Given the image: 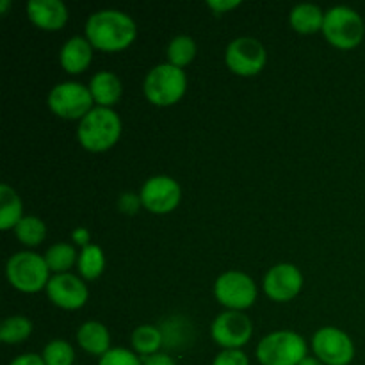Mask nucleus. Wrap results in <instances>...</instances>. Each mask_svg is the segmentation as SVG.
I'll return each mask as SVG.
<instances>
[{
    "mask_svg": "<svg viewBox=\"0 0 365 365\" xmlns=\"http://www.w3.org/2000/svg\"><path fill=\"white\" fill-rule=\"evenodd\" d=\"M143 365H177L175 359L168 353H157V355L143 359Z\"/></svg>",
    "mask_w": 365,
    "mask_h": 365,
    "instance_id": "nucleus-35",
    "label": "nucleus"
},
{
    "mask_svg": "<svg viewBox=\"0 0 365 365\" xmlns=\"http://www.w3.org/2000/svg\"><path fill=\"white\" fill-rule=\"evenodd\" d=\"M196 53H198V45H196V41L191 36H175V38L168 43L166 63H170L171 66L184 70L185 66H189V64L196 59Z\"/></svg>",
    "mask_w": 365,
    "mask_h": 365,
    "instance_id": "nucleus-24",
    "label": "nucleus"
},
{
    "mask_svg": "<svg viewBox=\"0 0 365 365\" xmlns=\"http://www.w3.org/2000/svg\"><path fill=\"white\" fill-rule=\"evenodd\" d=\"M77 344L88 355L102 359L107 351H110V334L107 327L100 321H86L77 330Z\"/></svg>",
    "mask_w": 365,
    "mask_h": 365,
    "instance_id": "nucleus-18",
    "label": "nucleus"
},
{
    "mask_svg": "<svg viewBox=\"0 0 365 365\" xmlns=\"http://www.w3.org/2000/svg\"><path fill=\"white\" fill-rule=\"evenodd\" d=\"M187 91V75L180 68L163 63L153 66L143 81V95L152 106L171 107L180 102Z\"/></svg>",
    "mask_w": 365,
    "mask_h": 365,
    "instance_id": "nucleus-4",
    "label": "nucleus"
},
{
    "mask_svg": "<svg viewBox=\"0 0 365 365\" xmlns=\"http://www.w3.org/2000/svg\"><path fill=\"white\" fill-rule=\"evenodd\" d=\"M93 46L86 36H73L66 39L59 50V64L68 75H81L91 66Z\"/></svg>",
    "mask_w": 365,
    "mask_h": 365,
    "instance_id": "nucleus-16",
    "label": "nucleus"
},
{
    "mask_svg": "<svg viewBox=\"0 0 365 365\" xmlns=\"http://www.w3.org/2000/svg\"><path fill=\"white\" fill-rule=\"evenodd\" d=\"M123 123L120 114L107 107H93L77 127L78 145L91 153H103L120 141Z\"/></svg>",
    "mask_w": 365,
    "mask_h": 365,
    "instance_id": "nucleus-2",
    "label": "nucleus"
},
{
    "mask_svg": "<svg viewBox=\"0 0 365 365\" xmlns=\"http://www.w3.org/2000/svg\"><path fill=\"white\" fill-rule=\"evenodd\" d=\"M98 365H143V359H139L132 349L113 348L98 359Z\"/></svg>",
    "mask_w": 365,
    "mask_h": 365,
    "instance_id": "nucleus-29",
    "label": "nucleus"
},
{
    "mask_svg": "<svg viewBox=\"0 0 365 365\" xmlns=\"http://www.w3.org/2000/svg\"><path fill=\"white\" fill-rule=\"evenodd\" d=\"M71 241L81 246V248H86V246L91 245V234H89L88 228L77 227L71 232Z\"/></svg>",
    "mask_w": 365,
    "mask_h": 365,
    "instance_id": "nucleus-34",
    "label": "nucleus"
},
{
    "mask_svg": "<svg viewBox=\"0 0 365 365\" xmlns=\"http://www.w3.org/2000/svg\"><path fill=\"white\" fill-rule=\"evenodd\" d=\"M89 93L93 96L95 107H107L113 109L123 95V84H121L120 77L109 70L96 71L91 77L88 84Z\"/></svg>",
    "mask_w": 365,
    "mask_h": 365,
    "instance_id": "nucleus-17",
    "label": "nucleus"
},
{
    "mask_svg": "<svg viewBox=\"0 0 365 365\" xmlns=\"http://www.w3.org/2000/svg\"><path fill=\"white\" fill-rule=\"evenodd\" d=\"M239 6H241V2H237V0H209L207 2V7L214 14H217V16H221L225 13H230V11L237 9Z\"/></svg>",
    "mask_w": 365,
    "mask_h": 365,
    "instance_id": "nucleus-32",
    "label": "nucleus"
},
{
    "mask_svg": "<svg viewBox=\"0 0 365 365\" xmlns=\"http://www.w3.org/2000/svg\"><path fill=\"white\" fill-rule=\"evenodd\" d=\"M289 24L298 34H317L323 31L324 11L314 4H298L292 7L291 14H289Z\"/></svg>",
    "mask_w": 365,
    "mask_h": 365,
    "instance_id": "nucleus-19",
    "label": "nucleus"
},
{
    "mask_svg": "<svg viewBox=\"0 0 365 365\" xmlns=\"http://www.w3.org/2000/svg\"><path fill=\"white\" fill-rule=\"evenodd\" d=\"M41 356L46 365H73L75 349L64 339H53L43 348Z\"/></svg>",
    "mask_w": 365,
    "mask_h": 365,
    "instance_id": "nucleus-28",
    "label": "nucleus"
},
{
    "mask_svg": "<svg viewBox=\"0 0 365 365\" xmlns=\"http://www.w3.org/2000/svg\"><path fill=\"white\" fill-rule=\"evenodd\" d=\"M34 324L25 316H9L0 324V341L4 344H21L32 335Z\"/></svg>",
    "mask_w": 365,
    "mask_h": 365,
    "instance_id": "nucleus-27",
    "label": "nucleus"
},
{
    "mask_svg": "<svg viewBox=\"0 0 365 365\" xmlns=\"http://www.w3.org/2000/svg\"><path fill=\"white\" fill-rule=\"evenodd\" d=\"M212 365H250V359L242 349H223L217 353Z\"/></svg>",
    "mask_w": 365,
    "mask_h": 365,
    "instance_id": "nucleus-30",
    "label": "nucleus"
},
{
    "mask_svg": "<svg viewBox=\"0 0 365 365\" xmlns=\"http://www.w3.org/2000/svg\"><path fill=\"white\" fill-rule=\"evenodd\" d=\"M14 235H16L18 242L27 250L36 248L46 239V225L41 217L29 214V216L21 217L20 223L14 227Z\"/></svg>",
    "mask_w": 365,
    "mask_h": 365,
    "instance_id": "nucleus-26",
    "label": "nucleus"
},
{
    "mask_svg": "<svg viewBox=\"0 0 365 365\" xmlns=\"http://www.w3.org/2000/svg\"><path fill=\"white\" fill-rule=\"evenodd\" d=\"M45 262L48 266L50 273L63 274L68 273L71 267L77 264L78 253L70 242H56L45 252Z\"/></svg>",
    "mask_w": 365,
    "mask_h": 365,
    "instance_id": "nucleus-25",
    "label": "nucleus"
},
{
    "mask_svg": "<svg viewBox=\"0 0 365 365\" xmlns=\"http://www.w3.org/2000/svg\"><path fill=\"white\" fill-rule=\"evenodd\" d=\"M314 356L324 365H349L355 360V344L346 331L337 327H323L310 341Z\"/></svg>",
    "mask_w": 365,
    "mask_h": 365,
    "instance_id": "nucleus-10",
    "label": "nucleus"
},
{
    "mask_svg": "<svg viewBox=\"0 0 365 365\" xmlns=\"http://www.w3.org/2000/svg\"><path fill=\"white\" fill-rule=\"evenodd\" d=\"M225 64L237 77H255L266 68L267 50L257 38L241 36L228 43Z\"/></svg>",
    "mask_w": 365,
    "mask_h": 365,
    "instance_id": "nucleus-9",
    "label": "nucleus"
},
{
    "mask_svg": "<svg viewBox=\"0 0 365 365\" xmlns=\"http://www.w3.org/2000/svg\"><path fill=\"white\" fill-rule=\"evenodd\" d=\"M6 277L11 287L16 289L18 292L38 294L46 291L52 274L46 266L45 257L31 250H24L9 257L6 264Z\"/></svg>",
    "mask_w": 365,
    "mask_h": 365,
    "instance_id": "nucleus-3",
    "label": "nucleus"
},
{
    "mask_svg": "<svg viewBox=\"0 0 365 365\" xmlns=\"http://www.w3.org/2000/svg\"><path fill=\"white\" fill-rule=\"evenodd\" d=\"M164 337V348L182 349L192 341V324L182 316H173L160 324Z\"/></svg>",
    "mask_w": 365,
    "mask_h": 365,
    "instance_id": "nucleus-22",
    "label": "nucleus"
},
{
    "mask_svg": "<svg viewBox=\"0 0 365 365\" xmlns=\"http://www.w3.org/2000/svg\"><path fill=\"white\" fill-rule=\"evenodd\" d=\"M25 11L31 24L45 32L61 31L70 18L66 4L61 0H29Z\"/></svg>",
    "mask_w": 365,
    "mask_h": 365,
    "instance_id": "nucleus-15",
    "label": "nucleus"
},
{
    "mask_svg": "<svg viewBox=\"0 0 365 365\" xmlns=\"http://www.w3.org/2000/svg\"><path fill=\"white\" fill-rule=\"evenodd\" d=\"M139 198H141L143 209L157 216H164V214L173 212L180 205L182 187L175 178L168 175H155L141 185Z\"/></svg>",
    "mask_w": 365,
    "mask_h": 365,
    "instance_id": "nucleus-11",
    "label": "nucleus"
},
{
    "mask_svg": "<svg viewBox=\"0 0 365 365\" xmlns=\"http://www.w3.org/2000/svg\"><path fill=\"white\" fill-rule=\"evenodd\" d=\"M46 103H48L50 113L66 121H81L95 107L88 86L75 81L53 86L48 93Z\"/></svg>",
    "mask_w": 365,
    "mask_h": 365,
    "instance_id": "nucleus-8",
    "label": "nucleus"
},
{
    "mask_svg": "<svg viewBox=\"0 0 365 365\" xmlns=\"http://www.w3.org/2000/svg\"><path fill=\"white\" fill-rule=\"evenodd\" d=\"M260 365H299L309 356V344L292 330L271 331L255 349Z\"/></svg>",
    "mask_w": 365,
    "mask_h": 365,
    "instance_id": "nucleus-5",
    "label": "nucleus"
},
{
    "mask_svg": "<svg viewBox=\"0 0 365 365\" xmlns=\"http://www.w3.org/2000/svg\"><path fill=\"white\" fill-rule=\"evenodd\" d=\"M9 7H11L9 0H2V2H0V14H2V16H6L7 9H9Z\"/></svg>",
    "mask_w": 365,
    "mask_h": 365,
    "instance_id": "nucleus-37",
    "label": "nucleus"
},
{
    "mask_svg": "<svg viewBox=\"0 0 365 365\" xmlns=\"http://www.w3.org/2000/svg\"><path fill=\"white\" fill-rule=\"evenodd\" d=\"M130 344L132 351L139 359H148V356L160 353V348H164L163 331L155 324H141L132 331Z\"/></svg>",
    "mask_w": 365,
    "mask_h": 365,
    "instance_id": "nucleus-20",
    "label": "nucleus"
},
{
    "mask_svg": "<svg viewBox=\"0 0 365 365\" xmlns=\"http://www.w3.org/2000/svg\"><path fill=\"white\" fill-rule=\"evenodd\" d=\"M299 365H324V364L321 362V360H317L316 356H307V359L303 360V362Z\"/></svg>",
    "mask_w": 365,
    "mask_h": 365,
    "instance_id": "nucleus-36",
    "label": "nucleus"
},
{
    "mask_svg": "<svg viewBox=\"0 0 365 365\" xmlns=\"http://www.w3.org/2000/svg\"><path fill=\"white\" fill-rule=\"evenodd\" d=\"M78 277L84 282H95L102 277L106 269V253L98 245H89L81 250L77 260Z\"/></svg>",
    "mask_w": 365,
    "mask_h": 365,
    "instance_id": "nucleus-23",
    "label": "nucleus"
},
{
    "mask_svg": "<svg viewBox=\"0 0 365 365\" xmlns=\"http://www.w3.org/2000/svg\"><path fill=\"white\" fill-rule=\"evenodd\" d=\"M141 207V198H139V195H135V192H123V195H120V198H118V209H120V212L125 214V216H135Z\"/></svg>",
    "mask_w": 365,
    "mask_h": 365,
    "instance_id": "nucleus-31",
    "label": "nucleus"
},
{
    "mask_svg": "<svg viewBox=\"0 0 365 365\" xmlns=\"http://www.w3.org/2000/svg\"><path fill=\"white\" fill-rule=\"evenodd\" d=\"M45 292L50 303L61 310H81L89 299L86 282L71 273L52 274Z\"/></svg>",
    "mask_w": 365,
    "mask_h": 365,
    "instance_id": "nucleus-14",
    "label": "nucleus"
},
{
    "mask_svg": "<svg viewBox=\"0 0 365 365\" xmlns=\"http://www.w3.org/2000/svg\"><path fill=\"white\" fill-rule=\"evenodd\" d=\"M321 34L337 50H355L362 45L365 24L359 13L348 6H335L324 13Z\"/></svg>",
    "mask_w": 365,
    "mask_h": 365,
    "instance_id": "nucleus-6",
    "label": "nucleus"
},
{
    "mask_svg": "<svg viewBox=\"0 0 365 365\" xmlns=\"http://www.w3.org/2000/svg\"><path fill=\"white\" fill-rule=\"evenodd\" d=\"M24 217V203L9 184L0 185V228L4 232L14 230Z\"/></svg>",
    "mask_w": 365,
    "mask_h": 365,
    "instance_id": "nucleus-21",
    "label": "nucleus"
},
{
    "mask_svg": "<svg viewBox=\"0 0 365 365\" xmlns=\"http://www.w3.org/2000/svg\"><path fill=\"white\" fill-rule=\"evenodd\" d=\"M84 36L95 50L116 53L127 50L138 38V25L130 14L118 9H102L89 14Z\"/></svg>",
    "mask_w": 365,
    "mask_h": 365,
    "instance_id": "nucleus-1",
    "label": "nucleus"
},
{
    "mask_svg": "<svg viewBox=\"0 0 365 365\" xmlns=\"http://www.w3.org/2000/svg\"><path fill=\"white\" fill-rule=\"evenodd\" d=\"M253 324L245 312L225 310L214 317L210 337L223 349H241L252 341Z\"/></svg>",
    "mask_w": 365,
    "mask_h": 365,
    "instance_id": "nucleus-12",
    "label": "nucleus"
},
{
    "mask_svg": "<svg viewBox=\"0 0 365 365\" xmlns=\"http://www.w3.org/2000/svg\"><path fill=\"white\" fill-rule=\"evenodd\" d=\"M262 289L271 302H292L303 289V273L294 264H277L264 274Z\"/></svg>",
    "mask_w": 365,
    "mask_h": 365,
    "instance_id": "nucleus-13",
    "label": "nucleus"
},
{
    "mask_svg": "<svg viewBox=\"0 0 365 365\" xmlns=\"http://www.w3.org/2000/svg\"><path fill=\"white\" fill-rule=\"evenodd\" d=\"M214 298L225 310L245 312L255 305L259 289L255 280L242 271H225L214 282Z\"/></svg>",
    "mask_w": 365,
    "mask_h": 365,
    "instance_id": "nucleus-7",
    "label": "nucleus"
},
{
    "mask_svg": "<svg viewBox=\"0 0 365 365\" xmlns=\"http://www.w3.org/2000/svg\"><path fill=\"white\" fill-rule=\"evenodd\" d=\"M9 365H46L41 355L38 353H24V355L16 356L14 360H11Z\"/></svg>",
    "mask_w": 365,
    "mask_h": 365,
    "instance_id": "nucleus-33",
    "label": "nucleus"
}]
</instances>
